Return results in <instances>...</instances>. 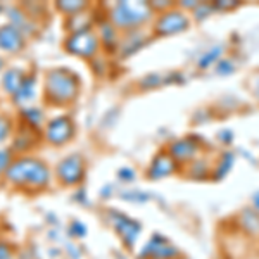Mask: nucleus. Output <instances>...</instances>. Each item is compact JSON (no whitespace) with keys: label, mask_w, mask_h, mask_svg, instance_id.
Instances as JSON below:
<instances>
[{"label":"nucleus","mask_w":259,"mask_h":259,"mask_svg":"<svg viewBox=\"0 0 259 259\" xmlns=\"http://www.w3.org/2000/svg\"><path fill=\"white\" fill-rule=\"evenodd\" d=\"M2 180L6 182V185L14 190L26 192V194H40L50 189L54 171L41 157L24 154V156H16L12 159Z\"/></svg>","instance_id":"nucleus-1"},{"label":"nucleus","mask_w":259,"mask_h":259,"mask_svg":"<svg viewBox=\"0 0 259 259\" xmlns=\"http://www.w3.org/2000/svg\"><path fill=\"white\" fill-rule=\"evenodd\" d=\"M83 81L76 71L69 68H52L45 73L41 95L50 107L73 106L81 94Z\"/></svg>","instance_id":"nucleus-2"},{"label":"nucleus","mask_w":259,"mask_h":259,"mask_svg":"<svg viewBox=\"0 0 259 259\" xmlns=\"http://www.w3.org/2000/svg\"><path fill=\"white\" fill-rule=\"evenodd\" d=\"M154 16L149 2H116L107 11V19L118 31H137L149 23Z\"/></svg>","instance_id":"nucleus-3"},{"label":"nucleus","mask_w":259,"mask_h":259,"mask_svg":"<svg viewBox=\"0 0 259 259\" xmlns=\"http://www.w3.org/2000/svg\"><path fill=\"white\" fill-rule=\"evenodd\" d=\"M54 171V178L57 180L61 187L64 189H76L81 187L87 175V161L80 152H73L64 156L57 162Z\"/></svg>","instance_id":"nucleus-4"},{"label":"nucleus","mask_w":259,"mask_h":259,"mask_svg":"<svg viewBox=\"0 0 259 259\" xmlns=\"http://www.w3.org/2000/svg\"><path fill=\"white\" fill-rule=\"evenodd\" d=\"M64 50L80 59L94 61L102 50V45L95 28H87L81 31L68 33V36L64 38Z\"/></svg>","instance_id":"nucleus-5"},{"label":"nucleus","mask_w":259,"mask_h":259,"mask_svg":"<svg viewBox=\"0 0 259 259\" xmlns=\"http://www.w3.org/2000/svg\"><path fill=\"white\" fill-rule=\"evenodd\" d=\"M107 225L114 230V233L119 237L123 245L126 249H133L142 235V223L133 220L132 216L124 214L118 209H107L106 211Z\"/></svg>","instance_id":"nucleus-6"},{"label":"nucleus","mask_w":259,"mask_h":259,"mask_svg":"<svg viewBox=\"0 0 259 259\" xmlns=\"http://www.w3.org/2000/svg\"><path fill=\"white\" fill-rule=\"evenodd\" d=\"M76 137V123L69 114H57L44 126V140L52 147H64Z\"/></svg>","instance_id":"nucleus-7"},{"label":"nucleus","mask_w":259,"mask_h":259,"mask_svg":"<svg viewBox=\"0 0 259 259\" xmlns=\"http://www.w3.org/2000/svg\"><path fill=\"white\" fill-rule=\"evenodd\" d=\"M190 26V19L185 14V11L173 7V9L161 12L154 23L152 33L154 36H173L178 33H183Z\"/></svg>","instance_id":"nucleus-8"},{"label":"nucleus","mask_w":259,"mask_h":259,"mask_svg":"<svg viewBox=\"0 0 259 259\" xmlns=\"http://www.w3.org/2000/svg\"><path fill=\"white\" fill-rule=\"evenodd\" d=\"M180 256H182L180 250L166 237L156 233L140 249V252L137 254V259H178Z\"/></svg>","instance_id":"nucleus-9"},{"label":"nucleus","mask_w":259,"mask_h":259,"mask_svg":"<svg viewBox=\"0 0 259 259\" xmlns=\"http://www.w3.org/2000/svg\"><path fill=\"white\" fill-rule=\"evenodd\" d=\"M202 147L200 142L192 139V137H185V139H177L168 145L166 152L171 156L177 164H185V162H192L199 159V154Z\"/></svg>","instance_id":"nucleus-10"},{"label":"nucleus","mask_w":259,"mask_h":259,"mask_svg":"<svg viewBox=\"0 0 259 259\" xmlns=\"http://www.w3.org/2000/svg\"><path fill=\"white\" fill-rule=\"evenodd\" d=\"M28 45V36L18 30L14 24L4 23L0 24V52L18 56Z\"/></svg>","instance_id":"nucleus-11"},{"label":"nucleus","mask_w":259,"mask_h":259,"mask_svg":"<svg viewBox=\"0 0 259 259\" xmlns=\"http://www.w3.org/2000/svg\"><path fill=\"white\" fill-rule=\"evenodd\" d=\"M40 132L33 130L26 124L19 123L14 130L12 135V147L11 150L14 152V156H24V154H31V150L40 144Z\"/></svg>","instance_id":"nucleus-12"},{"label":"nucleus","mask_w":259,"mask_h":259,"mask_svg":"<svg viewBox=\"0 0 259 259\" xmlns=\"http://www.w3.org/2000/svg\"><path fill=\"white\" fill-rule=\"evenodd\" d=\"M36 95H38V76H36V73H28L23 85L12 95L11 100L12 104H16L21 109V107L33 106V102L36 100Z\"/></svg>","instance_id":"nucleus-13"},{"label":"nucleus","mask_w":259,"mask_h":259,"mask_svg":"<svg viewBox=\"0 0 259 259\" xmlns=\"http://www.w3.org/2000/svg\"><path fill=\"white\" fill-rule=\"evenodd\" d=\"M177 169H178V164L171 159V156L168 152H157L156 156H154V159L150 161L145 175H147L149 180H162V178L171 177Z\"/></svg>","instance_id":"nucleus-14"},{"label":"nucleus","mask_w":259,"mask_h":259,"mask_svg":"<svg viewBox=\"0 0 259 259\" xmlns=\"http://www.w3.org/2000/svg\"><path fill=\"white\" fill-rule=\"evenodd\" d=\"M7 23L14 24L18 30H21L24 35L30 38V36L36 35L38 33V24H36L35 19H31L30 16L26 14V11L23 9L21 6H11L7 7Z\"/></svg>","instance_id":"nucleus-15"},{"label":"nucleus","mask_w":259,"mask_h":259,"mask_svg":"<svg viewBox=\"0 0 259 259\" xmlns=\"http://www.w3.org/2000/svg\"><path fill=\"white\" fill-rule=\"evenodd\" d=\"M100 40V45L102 49H106L107 52L111 50H118L119 47V31L114 28V24L111 23L109 19H102L97 23V28H95Z\"/></svg>","instance_id":"nucleus-16"},{"label":"nucleus","mask_w":259,"mask_h":259,"mask_svg":"<svg viewBox=\"0 0 259 259\" xmlns=\"http://www.w3.org/2000/svg\"><path fill=\"white\" fill-rule=\"evenodd\" d=\"M26 74L28 73L23 68H6L0 74V87L9 97H12L19 90V87L23 85Z\"/></svg>","instance_id":"nucleus-17"},{"label":"nucleus","mask_w":259,"mask_h":259,"mask_svg":"<svg viewBox=\"0 0 259 259\" xmlns=\"http://www.w3.org/2000/svg\"><path fill=\"white\" fill-rule=\"evenodd\" d=\"M19 118H21V123L33 128V130H36V132H41L45 126V123H47V119H45V111L36 106L21 107Z\"/></svg>","instance_id":"nucleus-18"},{"label":"nucleus","mask_w":259,"mask_h":259,"mask_svg":"<svg viewBox=\"0 0 259 259\" xmlns=\"http://www.w3.org/2000/svg\"><path fill=\"white\" fill-rule=\"evenodd\" d=\"M240 228L252 239H259V212L252 207H245L239 214Z\"/></svg>","instance_id":"nucleus-19"},{"label":"nucleus","mask_w":259,"mask_h":259,"mask_svg":"<svg viewBox=\"0 0 259 259\" xmlns=\"http://www.w3.org/2000/svg\"><path fill=\"white\" fill-rule=\"evenodd\" d=\"M145 38L142 36V30H137V31H130L126 33V36H123V40H119V52L121 56H132L139 50L142 45H144Z\"/></svg>","instance_id":"nucleus-20"},{"label":"nucleus","mask_w":259,"mask_h":259,"mask_svg":"<svg viewBox=\"0 0 259 259\" xmlns=\"http://www.w3.org/2000/svg\"><path fill=\"white\" fill-rule=\"evenodd\" d=\"M54 9L61 14H64L66 18H71V16H76L80 12H85L90 9L89 2H83V0H59V2L54 4Z\"/></svg>","instance_id":"nucleus-21"},{"label":"nucleus","mask_w":259,"mask_h":259,"mask_svg":"<svg viewBox=\"0 0 259 259\" xmlns=\"http://www.w3.org/2000/svg\"><path fill=\"white\" fill-rule=\"evenodd\" d=\"M14 130H16L14 119L9 114H6V112H0V147L12 139Z\"/></svg>","instance_id":"nucleus-22"},{"label":"nucleus","mask_w":259,"mask_h":259,"mask_svg":"<svg viewBox=\"0 0 259 259\" xmlns=\"http://www.w3.org/2000/svg\"><path fill=\"white\" fill-rule=\"evenodd\" d=\"M66 233H68L69 240H81L89 235V227L80 220H73V221H69L68 228H66Z\"/></svg>","instance_id":"nucleus-23"},{"label":"nucleus","mask_w":259,"mask_h":259,"mask_svg":"<svg viewBox=\"0 0 259 259\" xmlns=\"http://www.w3.org/2000/svg\"><path fill=\"white\" fill-rule=\"evenodd\" d=\"M189 175L190 178L200 180V178H206L207 177V168H206V161L204 159H195L190 162V168H189Z\"/></svg>","instance_id":"nucleus-24"},{"label":"nucleus","mask_w":259,"mask_h":259,"mask_svg":"<svg viewBox=\"0 0 259 259\" xmlns=\"http://www.w3.org/2000/svg\"><path fill=\"white\" fill-rule=\"evenodd\" d=\"M14 157V152L9 147H0V178H4V175H6V171L11 166Z\"/></svg>","instance_id":"nucleus-25"},{"label":"nucleus","mask_w":259,"mask_h":259,"mask_svg":"<svg viewBox=\"0 0 259 259\" xmlns=\"http://www.w3.org/2000/svg\"><path fill=\"white\" fill-rule=\"evenodd\" d=\"M0 259H18V250L9 240L0 237Z\"/></svg>","instance_id":"nucleus-26"},{"label":"nucleus","mask_w":259,"mask_h":259,"mask_svg":"<svg viewBox=\"0 0 259 259\" xmlns=\"http://www.w3.org/2000/svg\"><path fill=\"white\" fill-rule=\"evenodd\" d=\"M64 254L68 256L69 259H81V256H83V250H81V247L80 245L76 244L74 240H68L66 239V242H64Z\"/></svg>","instance_id":"nucleus-27"},{"label":"nucleus","mask_w":259,"mask_h":259,"mask_svg":"<svg viewBox=\"0 0 259 259\" xmlns=\"http://www.w3.org/2000/svg\"><path fill=\"white\" fill-rule=\"evenodd\" d=\"M118 178H119V182L132 183L133 180H135V171H133L132 168H128V166H124V168H121L118 171Z\"/></svg>","instance_id":"nucleus-28"},{"label":"nucleus","mask_w":259,"mask_h":259,"mask_svg":"<svg viewBox=\"0 0 259 259\" xmlns=\"http://www.w3.org/2000/svg\"><path fill=\"white\" fill-rule=\"evenodd\" d=\"M142 195L144 194H140V192H123L121 199L128 200V202H145V200H149V197H142Z\"/></svg>","instance_id":"nucleus-29"},{"label":"nucleus","mask_w":259,"mask_h":259,"mask_svg":"<svg viewBox=\"0 0 259 259\" xmlns=\"http://www.w3.org/2000/svg\"><path fill=\"white\" fill-rule=\"evenodd\" d=\"M221 52V49L220 47H216V49H212V52H209V54H206V56L202 57V59H200V62H199V66L200 68H206V66H209L212 61L216 59V56H218V54Z\"/></svg>","instance_id":"nucleus-30"},{"label":"nucleus","mask_w":259,"mask_h":259,"mask_svg":"<svg viewBox=\"0 0 259 259\" xmlns=\"http://www.w3.org/2000/svg\"><path fill=\"white\" fill-rule=\"evenodd\" d=\"M73 200H76V202L81 204V206H83V204L87 206V204H89V195H87V190L80 187V190H78L76 194L73 195Z\"/></svg>","instance_id":"nucleus-31"},{"label":"nucleus","mask_w":259,"mask_h":259,"mask_svg":"<svg viewBox=\"0 0 259 259\" xmlns=\"http://www.w3.org/2000/svg\"><path fill=\"white\" fill-rule=\"evenodd\" d=\"M218 9H225V11H228V9H233V7H237V2H230V0H227L225 4H214Z\"/></svg>","instance_id":"nucleus-32"},{"label":"nucleus","mask_w":259,"mask_h":259,"mask_svg":"<svg viewBox=\"0 0 259 259\" xmlns=\"http://www.w3.org/2000/svg\"><path fill=\"white\" fill-rule=\"evenodd\" d=\"M252 209H256L259 212V192L257 194H254V197H252Z\"/></svg>","instance_id":"nucleus-33"},{"label":"nucleus","mask_w":259,"mask_h":259,"mask_svg":"<svg viewBox=\"0 0 259 259\" xmlns=\"http://www.w3.org/2000/svg\"><path fill=\"white\" fill-rule=\"evenodd\" d=\"M4 69H6V59H4V57L0 56V74H2Z\"/></svg>","instance_id":"nucleus-34"},{"label":"nucleus","mask_w":259,"mask_h":259,"mask_svg":"<svg viewBox=\"0 0 259 259\" xmlns=\"http://www.w3.org/2000/svg\"><path fill=\"white\" fill-rule=\"evenodd\" d=\"M178 259H185V257H182V256H180V257H178Z\"/></svg>","instance_id":"nucleus-35"}]
</instances>
